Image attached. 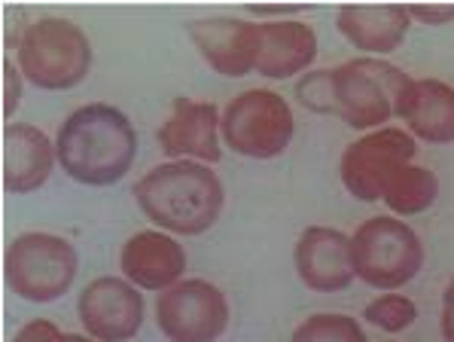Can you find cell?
Segmentation results:
<instances>
[{
	"instance_id": "cell-28",
	"label": "cell",
	"mask_w": 454,
	"mask_h": 342,
	"mask_svg": "<svg viewBox=\"0 0 454 342\" xmlns=\"http://www.w3.org/2000/svg\"><path fill=\"white\" fill-rule=\"evenodd\" d=\"M59 342H98V339H92V337H80V333H65Z\"/></svg>"
},
{
	"instance_id": "cell-29",
	"label": "cell",
	"mask_w": 454,
	"mask_h": 342,
	"mask_svg": "<svg viewBox=\"0 0 454 342\" xmlns=\"http://www.w3.org/2000/svg\"><path fill=\"white\" fill-rule=\"evenodd\" d=\"M449 342H454V339H449Z\"/></svg>"
},
{
	"instance_id": "cell-10",
	"label": "cell",
	"mask_w": 454,
	"mask_h": 342,
	"mask_svg": "<svg viewBox=\"0 0 454 342\" xmlns=\"http://www.w3.org/2000/svg\"><path fill=\"white\" fill-rule=\"evenodd\" d=\"M76 312L92 339L125 342L144 324V297L129 278L101 275L80 293Z\"/></svg>"
},
{
	"instance_id": "cell-21",
	"label": "cell",
	"mask_w": 454,
	"mask_h": 342,
	"mask_svg": "<svg viewBox=\"0 0 454 342\" xmlns=\"http://www.w3.org/2000/svg\"><path fill=\"white\" fill-rule=\"evenodd\" d=\"M363 318L387 333H400L418 321V306L409 297H403V293H384V297L372 299L363 309Z\"/></svg>"
},
{
	"instance_id": "cell-19",
	"label": "cell",
	"mask_w": 454,
	"mask_h": 342,
	"mask_svg": "<svg viewBox=\"0 0 454 342\" xmlns=\"http://www.w3.org/2000/svg\"><path fill=\"white\" fill-rule=\"evenodd\" d=\"M439 195V180L436 174L424 165H403L394 178L387 180L381 199L387 202V208L394 214H403V218H411V214H421L436 202Z\"/></svg>"
},
{
	"instance_id": "cell-3",
	"label": "cell",
	"mask_w": 454,
	"mask_h": 342,
	"mask_svg": "<svg viewBox=\"0 0 454 342\" xmlns=\"http://www.w3.org/2000/svg\"><path fill=\"white\" fill-rule=\"evenodd\" d=\"M92 68V44L80 25L67 19H40L19 44V71L31 86L65 92L86 80Z\"/></svg>"
},
{
	"instance_id": "cell-5",
	"label": "cell",
	"mask_w": 454,
	"mask_h": 342,
	"mask_svg": "<svg viewBox=\"0 0 454 342\" xmlns=\"http://www.w3.org/2000/svg\"><path fill=\"white\" fill-rule=\"evenodd\" d=\"M354 272L375 290H396L424 266V244L409 223L396 218H369L351 235Z\"/></svg>"
},
{
	"instance_id": "cell-9",
	"label": "cell",
	"mask_w": 454,
	"mask_h": 342,
	"mask_svg": "<svg viewBox=\"0 0 454 342\" xmlns=\"http://www.w3.org/2000/svg\"><path fill=\"white\" fill-rule=\"evenodd\" d=\"M418 147L415 138L394 125H381L379 131H369L366 138L348 144L341 153V184L345 190L360 202H379L384 195V187L403 165L415 159Z\"/></svg>"
},
{
	"instance_id": "cell-20",
	"label": "cell",
	"mask_w": 454,
	"mask_h": 342,
	"mask_svg": "<svg viewBox=\"0 0 454 342\" xmlns=\"http://www.w3.org/2000/svg\"><path fill=\"white\" fill-rule=\"evenodd\" d=\"M290 342H366V333L357 318L339 312H320L296 327Z\"/></svg>"
},
{
	"instance_id": "cell-11",
	"label": "cell",
	"mask_w": 454,
	"mask_h": 342,
	"mask_svg": "<svg viewBox=\"0 0 454 342\" xmlns=\"http://www.w3.org/2000/svg\"><path fill=\"white\" fill-rule=\"evenodd\" d=\"M186 34L199 49V55L223 76H244L256 71L260 52V25L244 19H199L186 25Z\"/></svg>"
},
{
	"instance_id": "cell-27",
	"label": "cell",
	"mask_w": 454,
	"mask_h": 342,
	"mask_svg": "<svg viewBox=\"0 0 454 342\" xmlns=\"http://www.w3.org/2000/svg\"><path fill=\"white\" fill-rule=\"evenodd\" d=\"M250 12L254 16H293L299 10L296 6H250Z\"/></svg>"
},
{
	"instance_id": "cell-17",
	"label": "cell",
	"mask_w": 454,
	"mask_h": 342,
	"mask_svg": "<svg viewBox=\"0 0 454 342\" xmlns=\"http://www.w3.org/2000/svg\"><path fill=\"white\" fill-rule=\"evenodd\" d=\"M396 116L411 135L430 144L454 141V89L442 80H411L409 92L396 104Z\"/></svg>"
},
{
	"instance_id": "cell-1",
	"label": "cell",
	"mask_w": 454,
	"mask_h": 342,
	"mask_svg": "<svg viewBox=\"0 0 454 342\" xmlns=\"http://www.w3.org/2000/svg\"><path fill=\"white\" fill-rule=\"evenodd\" d=\"M55 153L59 165L76 184L110 187L131 171L137 135L122 110L110 104H86L61 123Z\"/></svg>"
},
{
	"instance_id": "cell-6",
	"label": "cell",
	"mask_w": 454,
	"mask_h": 342,
	"mask_svg": "<svg viewBox=\"0 0 454 342\" xmlns=\"http://www.w3.org/2000/svg\"><path fill=\"white\" fill-rule=\"evenodd\" d=\"M411 76L381 59H354L333 71L335 116L351 129H375L396 116V104L409 92Z\"/></svg>"
},
{
	"instance_id": "cell-26",
	"label": "cell",
	"mask_w": 454,
	"mask_h": 342,
	"mask_svg": "<svg viewBox=\"0 0 454 342\" xmlns=\"http://www.w3.org/2000/svg\"><path fill=\"white\" fill-rule=\"evenodd\" d=\"M439 327H442L445 339H454V278L442 293V321H439Z\"/></svg>"
},
{
	"instance_id": "cell-24",
	"label": "cell",
	"mask_w": 454,
	"mask_h": 342,
	"mask_svg": "<svg viewBox=\"0 0 454 342\" xmlns=\"http://www.w3.org/2000/svg\"><path fill=\"white\" fill-rule=\"evenodd\" d=\"M61 333L59 327L52 324V321H31V324H25L22 330L16 333V339L12 342H59Z\"/></svg>"
},
{
	"instance_id": "cell-12",
	"label": "cell",
	"mask_w": 454,
	"mask_h": 342,
	"mask_svg": "<svg viewBox=\"0 0 454 342\" xmlns=\"http://www.w3.org/2000/svg\"><path fill=\"white\" fill-rule=\"evenodd\" d=\"M293 263L305 288L317 293L345 290L357 278L351 257V235L330 227H309L296 242Z\"/></svg>"
},
{
	"instance_id": "cell-15",
	"label": "cell",
	"mask_w": 454,
	"mask_h": 342,
	"mask_svg": "<svg viewBox=\"0 0 454 342\" xmlns=\"http://www.w3.org/2000/svg\"><path fill=\"white\" fill-rule=\"evenodd\" d=\"M59 159L55 144L37 125L10 123L4 129V187L6 193H34L49 180Z\"/></svg>"
},
{
	"instance_id": "cell-7",
	"label": "cell",
	"mask_w": 454,
	"mask_h": 342,
	"mask_svg": "<svg viewBox=\"0 0 454 342\" xmlns=\"http://www.w3.org/2000/svg\"><path fill=\"white\" fill-rule=\"evenodd\" d=\"M296 120L290 104L271 89H247L235 95L220 116V135L239 156L275 159L293 141Z\"/></svg>"
},
{
	"instance_id": "cell-18",
	"label": "cell",
	"mask_w": 454,
	"mask_h": 342,
	"mask_svg": "<svg viewBox=\"0 0 454 342\" xmlns=\"http://www.w3.org/2000/svg\"><path fill=\"white\" fill-rule=\"evenodd\" d=\"M409 19L406 6H341L339 31L363 52L387 55L406 40Z\"/></svg>"
},
{
	"instance_id": "cell-13",
	"label": "cell",
	"mask_w": 454,
	"mask_h": 342,
	"mask_svg": "<svg viewBox=\"0 0 454 342\" xmlns=\"http://www.w3.org/2000/svg\"><path fill=\"white\" fill-rule=\"evenodd\" d=\"M159 147L174 159H199L214 165L223 159L220 150V114L207 101L177 98L171 116L159 129Z\"/></svg>"
},
{
	"instance_id": "cell-22",
	"label": "cell",
	"mask_w": 454,
	"mask_h": 342,
	"mask_svg": "<svg viewBox=\"0 0 454 342\" xmlns=\"http://www.w3.org/2000/svg\"><path fill=\"white\" fill-rule=\"evenodd\" d=\"M296 98L314 114H335V92H333V71L305 74L296 83Z\"/></svg>"
},
{
	"instance_id": "cell-2",
	"label": "cell",
	"mask_w": 454,
	"mask_h": 342,
	"mask_svg": "<svg viewBox=\"0 0 454 342\" xmlns=\"http://www.w3.org/2000/svg\"><path fill=\"white\" fill-rule=\"evenodd\" d=\"M135 199L156 227L177 235H201L220 220L226 193L211 165L177 159L146 171L135 184Z\"/></svg>"
},
{
	"instance_id": "cell-8",
	"label": "cell",
	"mask_w": 454,
	"mask_h": 342,
	"mask_svg": "<svg viewBox=\"0 0 454 342\" xmlns=\"http://www.w3.org/2000/svg\"><path fill=\"white\" fill-rule=\"evenodd\" d=\"M156 324L171 342H216L229 327V303L205 278L177 282L159 293Z\"/></svg>"
},
{
	"instance_id": "cell-25",
	"label": "cell",
	"mask_w": 454,
	"mask_h": 342,
	"mask_svg": "<svg viewBox=\"0 0 454 342\" xmlns=\"http://www.w3.org/2000/svg\"><path fill=\"white\" fill-rule=\"evenodd\" d=\"M409 16L421 19L424 25H445L454 22V6H406Z\"/></svg>"
},
{
	"instance_id": "cell-4",
	"label": "cell",
	"mask_w": 454,
	"mask_h": 342,
	"mask_svg": "<svg viewBox=\"0 0 454 342\" xmlns=\"http://www.w3.org/2000/svg\"><path fill=\"white\" fill-rule=\"evenodd\" d=\"M76 251L61 235L22 233L6 244L4 278L27 303H52L71 290L76 278Z\"/></svg>"
},
{
	"instance_id": "cell-16",
	"label": "cell",
	"mask_w": 454,
	"mask_h": 342,
	"mask_svg": "<svg viewBox=\"0 0 454 342\" xmlns=\"http://www.w3.org/2000/svg\"><path fill=\"white\" fill-rule=\"evenodd\" d=\"M317 59V34L311 25L296 19H278L260 22V52H256V71L269 80H287Z\"/></svg>"
},
{
	"instance_id": "cell-23",
	"label": "cell",
	"mask_w": 454,
	"mask_h": 342,
	"mask_svg": "<svg viewBox=\"0 0 454 342\" xmlns=\"http://www.w3.org/2000/svg\"><path fill=\"white\" fill-rule=\"evenodd\" d=\"M19 101H22V76L12 68V61L6 59L4 61V116L6 120H10L12 110L19 107Z\"/></svg>"
},
{
	"instance_id": "cell-14",
	"label": "cell",
	"mask_w": 454,
	"mask_h": 342,
	"mask_svg": "<svg viewBox=\"0 0 454 342\" xmlns=\"http://www.w3.org/2000/svg\"><path fill=\"white\" fill-rule=\"evenodd\" d=\"M120 266L135 288L168 290L184 275L186 251L171 235L156 233V229H144V233H135L122 244Z\"/></svg>"
}]
</instances>
